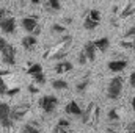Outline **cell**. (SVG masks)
Returning a JSON list of instances; mask_svg holds the SVG:
<instances>
[{
	"label": "cell",
	"instance_id": "cell-1",
	"mask_svg": "<svg viewBox=\"0 0 135 133\" xmlns=\"http://www.w3.org/2000/svg\"><path fill=\"white\" fill-rule=\"evenodd\" d=\"M71 42H72V38L69 36V34H63L61 36V39L46 53V57L49 58V60H61V58H65L68 55V52L71 50Z\"/></svg>",
	"mask_w": 135,
	"mask_h": 133
},
{
	"label": "cell",
	"instance_id": "cell-2",
	"mask_svg": "<svg viewBox=\"0 0 135 133\" xmlns=\"http://www.w3.org/2000/svg\"><path fill=\"white\" fill-rule=\"evenodd\" d=\"M99 114H101L99 105L96 102H90L86 105V108H83V113H82L80 119H82V122L85 125L96 129L98 127V121H99Z\"/></svg>",
	"mask_w": 135,
	"mask_h": 133
},
{
	"label": "cell",
	"instance_id": "cell-3",
	"mask_svg": "<svg viewBox=\"0 0 135 133\" xmlns=\"http://www.w3.org/2000/svg\"><path fill=\"white\" fill-rule=\"evenodd\" d=\"M123 88H124V78L121 75L110 78L107 85V97L110 100H118L123 94Z\"/></svg>",
	"mask_w": 135,
	"mask_h": 133
},
{
	"label": "cell",
	"instance_id": "cell-4",
	"mask_svg": "<svg viewBox=\"0 0 135 133\" xmlns=\"http://www.w3.org/2000/svg\"><path fill=\"white\" fill-rule=\"evenodd\" d=\"M0 125L6 130L14 125V121L11 116V106L6 102H0Z\"/></svg>",
	"mask_w": 135,
	"mask_h": 133
},
{
	"label": "cell",
	"instance_id": "cell-5",
	"mask_svg": "<svg viewBox=\"0 0 135 133\" xmlns=\"http://www.w3.org/2000/svg\"><path fill=\"white\" fill-rule=\"evenodd\" d=\"M21 25L22 28L32 36H38L41 33V27H39V22H38V17L35 16H27V17H22L21 21Z\"/></svg>",
	"mask_w": 135,
	"mask_h": 133
},
{
	"label": "cell",
	"instance_id": "cell-6",
	"mask_svg": "<svg viewBox=\"0 0 135 133\" xmlns=\"http://www.w3.org/2000/svg\"><path fill=\"white\" fill-rule=\"evenodd\" d=\"M38 105L46 114H52V113H55V110L58 106V97H55V96H42L38 102Z\"/></svg>",
	"mask_w": 135,
	"mask_h": 133
},
{
	"label": "cell",
	"instance_id": "cell-7",
	"mask_svg": "<svg viewBox=\"0 0 135 133\" xmlns=\"http://www.w3.org/2000/svg\"><path fill=\"white\" fill-rule=\"evenodd\" d=\"M99 24H101V13H99V9H90L86 17H85V21H83V28L91 32V30H96L99 27Z\"/></svg>",
	"mask_w": 135,
	"mask_h": 133
},
{
	"label": "cell",
	"instance_id": "cell-8",
	"mask_svg": "<svg viewBox=\"0 0 135 133\" xmlns=\"http://www.w3.org/2000/svg\"><path fill=\"white\" fill-rule=\"evenodd\" d=\"M0 55H2L3 64H6V66H14L16 64V49L9 42H6V45L2 49Z\"/></svg>",
	"mask_w": 135,
	"mask_h": 133
},
{
	"label": "cell",
	"instance_id": "cell-9",
	"mask_svg": "<svg viewBox=\"0 0 135 133\" xmlns=\"http://www.w3.org/2000/svg\"><path fill=\"white\" fill-rule=\"evenodd\" d=\"M30 111V103H19L16 106H11V116L13 121H22Z\"/></svg>",
	"mask_w": 135,
	"mask_h": 133
},
{
	"label": "cell",
	"instance_id": "cell-10",
	"mask_svg": "<svg viewBox=\"0 0 135 133\" xmlns=\"http://www.w3.org/2000/svg\"><path fill=\"white\" fill-rule=\"evenodd\" d=\"M0 30L6 34H14L16 32V19L13 14L6 16L5 19H0Z\"/></svg>",
	"mask_w": 135,
	"mask_h": 133
},
{
	"label": "cell",
	"instance_id": "cell-11",
	"mask_svg": "<svg viewBox=\"0 0 135 133\" xmlns=\"http://www.w3.org/2000/svg\"><path fill=\"white\" fill-rule=\"evenodd\" d=\"M119 45L123 49H129V50H135V27H131L126 34H124V39L119 41Z\"/></svg>",
	"mask_w": 135,
	"mask_h": 133
},
{
	"label": "cell",
	"instance_id": "cell-12",
	"mask_svg": "<svg viewBox=\"0 0 135 133\" xmlns=\"http://www.w3.org/2000/svg\"><path fill=\"white\" fill-rule=\"evenodd\" d=\"M82 52L85 53V57H86V60H88L90 63H93V61L96 60L98 49H96V45H94V42H93V41H88V42H85V44H83V49H82Z\"/></svg>",
	"mask_w": 135,
	"mask_h": 133
},
{
	"label": "cell",
	"instance_id": "cell-13",
	"mask_svg": "<svg viewBox=\"0 0 135 133\" xmlns=\"http://www.w3.org/2000/svg\"><path fill=\"white\" fill-rule=\"evenodd\" d=\"M127 64H129L127 60H112V61L107 63V67H108V70H112L115 74H119L127 67Z\"/></svg>",
	"mask_w": 135,
	"mask_h": 133
},
{
	"label": "cell",
	"instance_id": "cell-14",
	"mask_svg": "<svg viewBox=\"0 0 135 133\" xmlns=\"http://www.w3.org/2000/svg\"><path fill=\"white\" fill-rule=\"evenodd\" d=\"M74 69V64L71 63V61H68V60H60L55 67H54V70H55V74H58V75H61V74H68V72H71Z\"/></svg>",
	"mask_w": 135,
	"mask_h": 133
},
{
	"label": "cell",
	"instance_id": "cell-15",
	"mask_svg": "<svg viewBox=\"0 0 135 133\" xmlns=\"http://www.w3.org/2000/svg\"><path fill=\"white\" fill-rule=\"evenodd\" d=\"M65 111H66L68 114H71V116H77V117H80L82 113H83V108H80V105H79L75 100H71L66 106H65Z\"/></svg>",
	"mask_w": 135,
	"mask_h": 133
},
{
	"label": "cell",
	"instance_id": "cell-16",
	"mask_svg": "<svg viewBox=\"0 0 135 133\" xmlns=\"http://www.w3.org/2000/svg\"><path fill=\"white\" fill-rule=\"evenodd\" d=\"M21 45H22L25 50H35V49H36V45H38V39H36V36L27 34V36H24V38H22Z\"/></svg>",
	"mask_w": 135,
	"mask_h": 133
},
{
	"label": "cell",
	"instance_id": "cell-17",
	"mask_svg": "<svg viewBox=\"0 0 135 133\" xmlns=\"http://www.w3.org/2000/svg\"><path fill=\"white\" fill-rule=\"evenodd\" d=\"M55 133H71V122L68 119H60L54 129Z\"/></svg>",
	"mask_w": 135,
	"mask_h": 133
},
{
	"label": "cell",
	"instance_id": "cell-18",
	"mask_svg": "<svg viewBox=\"0 0 135 133\" xmlns=\"http://www.w3.org/2000/svg\"><path fill=\"white\" fill-rule=\"evenodd\" d=\"M93 42H94L98 52H107L108 47H110V39H108V38H99V39H96V41H93Z\"/></svg>",
	"mask_w": 135,
	"mask_h": 133
},
{
	"label": "cell",
	"instance_id": "cell-19",
	"mask_svg": "<svg viewBox=\"0 0 135 133\" xmlns=\"http://www.w3.org/2000/svg\"><path fill=\"white\" fill-rule=\"evenodd\" d=\"M107 121H108L110 124H119L121 117H119L116 108H110V110H108V113H107Z\"/></svg>",
	"mask_w": 135,
	"mask_h": 133
},
{
	"label": "cell",
	"instance_id": "cell-20",
	"mask_svg": "<svg viewBox=\"0 0 135 133\" xmlns=\"http://www.w3.org/2000/svg\"><path fill=\"white\" fill-rule=\"evenodd\" d=\"M52 88L57 89V91H66L68 88H69V83H68L66 80H63V78H57V80L52 81Z\"/></svg>",
	"mask_w": 135,
	"mask_h": 133
},
{
	"label": "cell",
	"instance_id": "cell-21",
	"mask_svg": "<svg viewBox=\"0 0 135 133\" xmlns=\"http://www.w3.org/2000/svg\"><path fill=\"white\" fill-rule=\"evenodd\" d=\"M88 85H90V77H88V75H85V77H83V78H80V80L77 81V85H75L77 93H85V91H86V88H88Z\"/></svg>",
	"mask_w": 135,
	"mask_h": 133
},
{
	"label": "cell",
	"instance_id": "cell-22",
	"mask_svg": "<svg viewBox=\"0 0 135 133\" xmlns=\"http://www.w3.org/2000/svg\"><path fill=\"white\" fill-rule=\"evenodd\" d=\"M41 2L50 11H60V8H61V2L60 0H41Z\"/></svg>",
	"mask_w": 135,
	"mask_h": 133
},
{
	"label": "cell",
	"instance_id": "cell-23",
	"mask_svg": "<svg viewBox=\"0 0 135 133\" xmlns=\"http://www.w3.org/2000/svg\"><path fill=\"white\" fill-rule=\"evenodd\" d=\"M22 133H41V130H39V125L36 122H27L22 127Z\"/></svg>",
	"mask_w": 135,
	"mask_h": 133
},
{
	"label": "cell",
	"instance_id": "cell-24",
	"mask_svg": "<svg viewBox=\"0 0 135 133\" xmlns=\"http://www.w3.org/2000/svg\"><path fill=\"white\" fill-rule=\"evenodd\" d=\"M44 70H42V66L39 64V63H33V64H30V67L27 69V74L30 75V77H33V75H38V74H42Z\"/></svg>",
	"mask_w": 135,
	"mask_h": 133
},
{
	"label": "cell",
	"instance_id": "cell-25",
	"mask_svg": "<svg viewBox=\"0 0 135 133\" xmlns=\"http://www.w3.org/2000/svg\"><path fill=\"white\" fill-rule=\"evenodd\" d=\"M68 32V28H66V25H63V24H54L52 25V33H57V34H63Z\"/></svg>",
	"mask_w": 135,
	"mask_h": 133
},
{
	"label": "cell",
	"instance_id": "cell-26",
	"mask_svg": "<svg viewBox=\"0 0 135 133\" xmlns=\"http://www.w3.org/2000/svg\"><path fill=\"white\" fill-rule=\"evenodd\" d=\"M134 13H135V8L132 6V3H129V5L121 11V14H119V16H121V17H129V16H132Z\"/></svg>",
	"mask_w": 135,
	"mask_h": 133
},
{
	"label": "cell",
	"instance_id": "cell-27",
	"mask_svg": "<svg viewBox=\"0 0 135 133\" xmlns=\"http://www.w3.org/2000/svg\"><path fill=\"white\" fill-rule=\"evenodd\" d=\"M6 72H0V94H6L8 93V86H6V81L3 80V75Z\"/></svg>",
	"mask_w": 135,
	"mask_h": 133
},
{
	"label": "cell",
	"instance_id": "cell-28",
	"mask_svg": "<svg viewBox=\"0 0 135 133\" xmlns=\"http://www.w3.org/2000/svg\"><path fill=\"white\" fill-rule=\"evenodd\" d=\"M32 78H33V83H36V85H44V83H46V75H44V72H42V74H38V75H33Z\"/></svg>",
	"mask_w": 135,
	"mask_h": 133
},
{
	"label": "cell",
	"instance_id": "cell-29",
	"mask_svg": "<svg viewBox=\"0 0 135 133\" xmlns=\"http://www.w3.org/2000/svg\"><path fill=\"white\" fill-rule=\"evenodd\" d=\"M77 58H79V60H77V61H79V64H82V66H83V64H86V61H88V60H86V57H85V53H83L82 50H80V53H79V57H77Z\"/></svg>",
	"mask_w": 135,
	"mask_h": 133
},
{
	"label": "cell",
	"instance_id": "cell-30",
	"mask_svg": "<svg viewBox=\"0 0 135 133\" xmlns=\"http://www.w3.org/2000/svg\"><path fill=\"white\" fill-rule=\"evenodd\" d=\"M129 83H131V86L135 89V70L131 74V77H129Z\"/></svg>",
	"mask_w": 135,
	"mask_h": 133
},
{
	"label": "cell",
	"instance_id": "cell-31",
	"mask_svg": "<svg viewBox=\"0 0 135 133\" xmlns=\"http://www.w3.org/2000/svg\"><path fill=\"white\" fill-rule=\"evenodd\" d=\"M124 130H135V121L129 122L127 125H124Z\"/></svg>",
	"mask_w": 135,
	"mask_h": 133
},
{
	"label": "cell",
	"instance_id": "cell-32",
	"mask_svg": "<svg viewBox=\"0 0 135 133\" xmlns=\"http://www.w3.org/2000/svg\"><path fill=\"white\" fill-rule=\"evenodd\" d=\"M28 91L32 93V94H36L39 89H38V86H35V85H32V86H28Z\"/></svg>",
	"mask_w": 135,
	"mask_h": 133
},
{
	"label": "cell",
	"instance_id": "cell-33",
	"mask_svg": "<svg viewBox=\"0 0 135 133\" xmlns=\"http://www.w3.org/2000/svg\"><path fill=\"white\" fill-rule=\"evenodd\" d=\"M5 45H6V41H5V39H3V38L0 36V52H2V49H3Z\"/></svg>",
	"mask_w": 135,
	"mask_h": 133
},
{
	"label": "cell",
	"instance_id": "cell-34",
	"mask_svg": "<svg viewBox=\"0 0 135 133\" xmlns=\"http://www.w3.org/2000/svg\"><path fill=\"white\" fill-rule=\"evenodd\" d=\"M131 105H132V110H134V113H135V96L132 97V100H131Z\"/></svg>",
	"mask_w": 135,
	"mask_h": 133
},
{
	"label": "cell",
	"instance_id": "cell-35",
	"mask_svg": "<svg viewBox=\"0 0 135 133\" xmlns=\"http://www.w3.org/2000/svg\"><path fill=\"white\" fill-rule=\"evenodd\" d=\"M71 22H72V21H71V17H66V19H65V24H66V25H69Z\"/></svg>",
	"mask_w": 135,
	"mask_h": 133
},
{
	"label": "cell",
	"instance_id": "cell-36",
	"mask_svg": "<svg viewBox=\"0 0 135 133\" xmlns=\"http://www.w3.org/2000/svg\"><path fill=\"white\" fill-rule=\"evenodd\" d=\"M30 2H32L33 5H39V3H41V0H30Z\"/></svg>",
	"mask_w": 135,
	"mask_h": 133
},
{
	"label": "cell",
	"instance_id": "cell-37",
	"mask_svg": "<svg viewBox=\"0 0 135 133\" xmlns=\"http://www.w3.org/2000/svg\"><path fill=\"white\" fill-rule=\"evenodd\" d=\"M121 133H135V130H123Z\"/></svg>",
	"mask_w": 135,
	"mask_h": 133
}]
</instances>
